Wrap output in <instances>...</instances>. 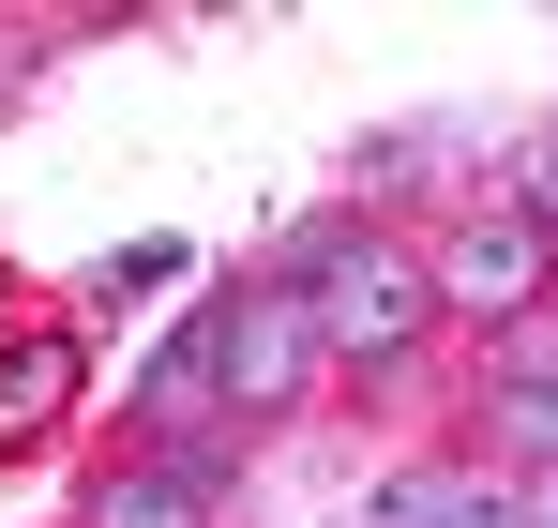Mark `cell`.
<instances>
[{"instance_id": "6da1fadb", "label": "cell", "mask_w": 558, "mask_h": 528, "mask_svg": "<svg viewBox=\"0 0 558 528\" xmlns=\"http://www.w3.org/2000/svg\"><path fill=\"white\" fill-rule=\"evenodd\" d=\"M287 302H302V333H317V348H348V362H392L423 317H438V287L392 257V242H363V227H332V242L302 257V287H287Z\"/></svg>"}, {"instance_id": "7a4b0ae2", "label": "cell", "mask_w": 558, "mask_h": 528, "mask_svg": "<svg viewBox=\"0 0 558 528\" xmlns=\"http://www.w3.org/2000/svg\"><path fill=\"white\" fill-rule=\"evenodd\" d=\"M196 348H211V393H227V408H287V393H302V362H317V333H302V302H287V287H242V302H211V317H196Z\"/></svg>"}, {"instance_id": "3957f363", "label": "cell", "mask_w": 558, "mask_h": 528, "mask_svg": "<svg viewBox=\"0 0 558 528\" xmlns=\"http://www.w3.org/2000/svg\"><path fill=\"white\" fill-rule=\"evenodd\" d=\"M423 287H438V302H468V317H529V302H544V227H468Z\"/></svg>"}, {"instance_id": "277c9868", "label": "cell", "mask_w": 558, "mask_h": 528, "mask_svg": "<svg viewBox=\"0 0 558 528\" xmlns=\"http://www.w3.org/2000/svg\"><path fill=\"white\" fill-rule=\"evenodd\" d=\"M363 528H529V499H498V483H377Z\"/></svg>"}, {"instance_id": "5b68a950", "label": "cell", "mask_w": 558, "mask_h": 528, "mask_svg": "<svg viewBox=\"0 0 558 528\" xmlns=\"http://www.w3.org/2000/svg\"><path fill=\"white\" fill-rule=\"evenodd\" d=\"M76 408V348L61 333H31V348H0V439H46Z\"/></svg>"}, {"instance_id": "8992f818", "label": "cell", "mask_w": 558, "mask_h": 528, "mask_svg": "<svg viewBox=\"0 0 558 528\" xmlns=\"http://www.w3.org/2000/svg\"><path fill=\"white\" fill-rule=\"evenodd\" d=\"M92 528H211V468H136L92 499Z\"/></svg>"}, {"instance_id": "52a82bcc", "label": "cell", "mask_w": 558, "mask_h": 528, "mask_svg": "<svg viewBox=\"0 0 558 528\" xmlns=\"http://www.w3.org/2000/svg\"><path fill=\"white\" fill-rule=\"evenodd\" d=\"M513 439H529V453H558V377H513Z\"/></svg>"}, {"instance_id": "ba28073f", "label": "cell", "mask_w": 558, "mask_h": 528, "mask_svg": "<svg viewBox=\"0 0 558 528\" xmlns=\"http://www.w3.org/2000/svg\"><path fill=\"white\" fill-rule=\"evenodd\" d=\"M513 181H529V212H513V227H558V136H529V167H513Z\"/></svg>"}, {"instance_id": "9c48e42d", "label": "cell", "mask_w": 558, "mask_h": 528, "mask_svg": "<svg viewBox=\"0 0 558 528\" xmlns=\"http://www.w3.org/2000/svg\"><path fill=\"white\" fill-rule=\"evenodd\" d=\"M529 528H558V468H544V483H529Z\"/></svg>"}]
</instances>
